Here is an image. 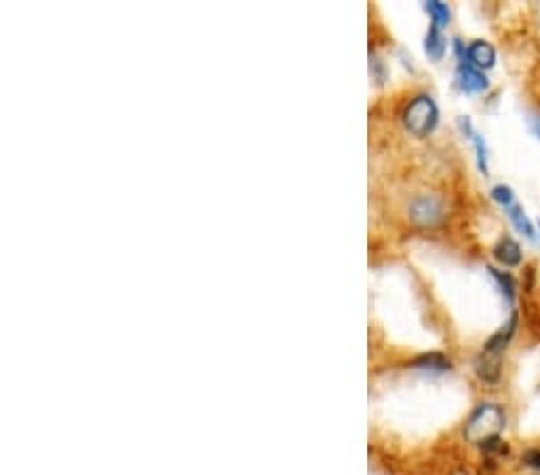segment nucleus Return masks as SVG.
<instances>
[{
	"instance_id": "1",
	"label": "nucleus",
	"mask_w": 540,
	"mask_h": 475,
	"mask_svg": "<svg viewBox=\"0 0 540 475\" xmlns=\"http://www.w3.org/2000/svg\"><path fill=\"white\" fill-rule=\"evenodd\" d=\"M504 425H507V415H504L502 406H497V403H480L468 415V420H466L464 439L468 445H485L487 439L500 437Z\"/></svg>"
},
{
	"instance_id": "2",
	"label": "nucleus",
	"mask_w": 540,
	"mask_h": 475,
	"mask_svg": "<svg viewBox=\"0 0 540 475\" xmlns=\"http://www.w3.org/2000/svg\"><path fill=\"white\" fill-rule=\"evenodd\" d=\"M401 118L403 128L409 130L413 137H427L440 123V108L430 94H418L406 104Z\"/></svg>"
},
{
	"instance_id": "3",
	"label": "nucleus",
	"mask_w": 540,
	"mask_h": 475,
	"mask_svg": "<svg viewBox=\"0 0 540 475\" xmlns=\"http://www.w3.org/2000/svg\"><path fill=\"white\" fill-rule=\"evenodd\" d=\"M444 202H442L437 195H416L409 204V219H411L413 226L418 228H435L440 226L442 219H444Z\"/></svg>"
},
{
	"instance_id": "4",
	"label": "nucleus",
	"mask_w": 540,
	"mask_h": 475,
	"mask_svg": "<svg viewBox=\"0 0 540 475\" xmlns=\"http://www.w3.org/2000/svg\"><path fill=\"white\" fill-rule=\"evenodd\" d=\"M494 61H497V53H494V48L487 41H473L468 48H466V63L468 65H473L476 70H490L494 65Z\"/></svg>"
},
{
	"instance_id": "5",
	"label": "nucleus",
	"mask_w": 540,
	"mask_h": 475,
	"mask_svg": "<svg viewBox=\"0 0 540 475\" xmlns=\"http://www.w3.org/2000/svg\"><path fill=\"white\" fill-rule=\"evenodd\" d=\"M493 257L502 264V267H519L524 255H521V245H519L514 238H510V235H504L493 248Z\"/></svg>"
},
{
	"instance_id": "6",
	"label": "nucleus",
	"mask_w": 540,
	"mask_h": 475,
	"mask_svg": "<svg viewBox=\"0 0 540 475\" xmlns=\"http://www.w3.org/2000/svg\"><path fill=\"white\" fill-rule=\"evenodd\" d=\"M457 82L459 87L464 91H468V94H478V91L487 89L485 75H483L480 70L473 68V65H468V63H461V65H459Z\"/></svg>"
},
{
	"instance_id": "7",
	"label": "nucleus",
	"mask_w": 540,
	"mask_h": 475,
	"mask_svg": "<svg viewBox=\"0 0 540 475\" xmlns=\"http://www.w3.org/2000/svg\"><path fill=\"white\" fill-rule=\"evenodd\" d=\"M514 329H517V315H511L510 325L502 327V329L494 334V336H490V341H487L485 346H483V353H490V355L502 353V348L507 346L511 336H514Z\"/></svg>"
},
{
	"instance_id": "8",
	"label": "nucleus",
	"mask_w": 540,
	"mask_h": 475,
	"mask_svg": "<svg viewBox=\"0 0 540 475\" xmlns=\"http://www.w3.org/2000/svg\"><path fill=\"white\" fill-rule=\"evenodd\" d=\"M476 372H478V377L483 379V382H487V385L497 382V379H500V355H480L478 360H476Z\"/></svg>"
},
{
	"instance_id": "9",
	"label": "nucleus",
	"mask_w": 540,
	"mask_h": 475,
	"mask_svg": "<svg viewBox=\"0 0 540 475\" xmlns=\"http://www.w3.org/2000/svg\"><path fill=\"white\" fill-rule=\"evenodd\" d=\"M411 368L430 369V372H447L451 368V360L442 353H423L416 360H411Z\"/></svg>"
},
{
	"instance_id": "10",
	"label": "nucleus",
	"mask_w": 540,
	"mask_h": 475,
	"mask_svg": "<svg viewBox=\"0 0 540 475\" xmlns=\"http://www.w3.org/2000/svg\"><path fill=\"white\" fill-rule=\"evenodd\" d=\"M504 211H507V216H510V221L514 224V228H517L519 233H524L528 241H533V238H536V233H533L531 221H528V216H526V211L521 209V204H519V202L507 204V207H504Z\"/></svg>"
},
{
	"instance_id": "11",
	"label": "nucleus",
	"mask_w": 540,
	"mask_h": 475,
	"mask_svg": "<svg viewBox=\"0 0 540 475\" xmlns=\"http://www.w3.org/2000/svg\"><path fill=\"white\" fill-rule=\"evenodd\" d=\"M426 53L427 58H433V61H442V55H444V51H447V41H444V37L440 34V27H430L426 34Z\"/></svg>"
},
{
	"instance_id": "12",
	"label": "nucleus",
	"mask_w": 540,
	"mask_h": 475,
	"mask_svg": "<svg viewBox=\"0 0 540 475\" xmlns=\"http://www.w3.org/2000/svg\"><path fill=\"white\" fill-rule=\"evenodd\" d=\"M459 123H461V128H464L466 132L471 135L473 144H476V158H478V168L483 171V174H487V149H485V142H483V137H480L478 132H473L471 123L466 121V118H461Z\"/></svg>"
},
{
	"instance_id": "13",
	"label": "nucleus",
	"mask_w": 540,
	"mask_h": 475,
	"mask_svg": "<svg viewBox=\"0 0 540 475\" xmlns=\"http://www.w3.org/2000/svg\"><path fill=\"white\" fill-rule=\"evenodd\" d=\"M426 10H427V15L433 17L435 27H444V24H449V17H451V13H449V8L444 5V3L430 0V3H426Z\"/></svg>"
},
{
	"instance_id": "14",
	"label": "nucleus",
	"mask_w": 540,
	"mask_h": 475,
	"mask_svg": "<svg viewBox=\"0 0 540 475\" xmlns=\"http://www.w3.org/2000/svg\"><path fill=\"white\" fill-rule=\"evenodd\" d=\"M493 272V276L497 279V284H500V288H502V293L510 298V301H514V295H517V284H514V279H511L507 272H497V269H490Z\"/></svg>"
},
{
	"instance_id": "15",
	"label": "nucleus",
	"mask_w": 540,
	"mask_h": 475,
	"mask_svg": "<svg viewBox=\"0 0 540 475\" xmlns=\"http://www.w3.org/2000/svg\"><path fill=\"white\" fill-rule=\"evenodd\" d=\"M490 195H493V199L497 204H500V207H507V204H511V202H517V197H514V190L510 188V185H494L493 188V192H490Z\"/></svg>"
},
{
	"instance_id": "16",
	"label": "nucleus",
	"mask_w": 540,
	"mask_h": 475,
	"mask_svg": "<svg viewBox=\"0 0 540 475\" xmlns=\"http://www.w3.org/2000/svg\"><path fill=\"white\" fill-rule=\"evenodd\" d=\"M485 456H500V454H507V442H502V437H493L487 439L485 445H480Z\"/></svg>"
},
{
	"instance_id": "17",
	"label": "nucleus",
	"mask_w": 540,
	"mask_h": 475,
	"mask_svg": "<svg viewBox=\"0 0 540 475\" xmlns=\"http://www.w3.org/2000/svg\"><path fill=\"white\" fill-rule=\"evenodd\" d=\"M521 463L528 468H533V471H540V446L526 449V452L521 454Z\"/></svg>"
},
{
	"instance_id": "18",
	"label": "nucleus",
	"mask_w": 540,
	"mask_h": 475,
	"mask_svg": "<svg viewBox=\"0 0 540 475\" xmlns=\"http://www.w3.org/2000/svg\"><path fill=\"white\" fill-rule=\"evenodd\" d=\"M531 130L540 137V118H538V115H533V118H531Z\"/></svg>"
}]
</instances>
